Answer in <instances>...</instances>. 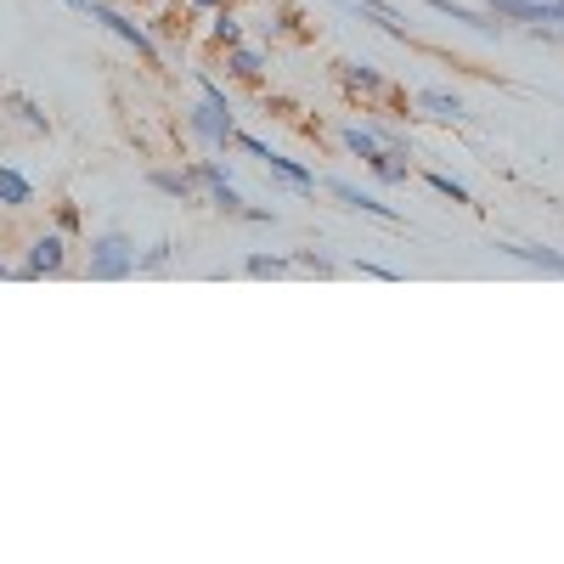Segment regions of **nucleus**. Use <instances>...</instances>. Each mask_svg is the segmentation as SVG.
<instances>
[{"label":"nucleus","instance_id":"obj_6","mask_svg":"<svg viewBox=\"0 0 564 564\" xmlns=\"http://www.w3.org/2000/svg\"><path fill=\"white\" fill-rule=\"evenodd\" d=\"M63 260H68L63 231H40L34 249H29V260L18 265V276H45V271H63Z\"/></svg>","mask_w":564,"mask_h":564},{"label":"nucleus","instance_id":"obj_9","mask_svg":"<svg viewBox=\"0 0 564 564\" xmlns=\"http://www.w3.org/2000/svg\"><path fill=\"white\" fill-rule=\"evenodd\" d=\"M417 108L430 113V119H441V124H463L468 119L463 97H452V90H417Z\"/></svg>","mask_w":564,"mask_h":564},{"label":"nucleus","instance_id":"obj_13","mask_svg":"<svg viewBox=\"0 0 564 564\" xmlns=\"http://www.w3.org/2000/svg\"><path fill=\"white\" fill-rule=\"evenodd\" d=\"M7 108H12V113H18L34 135H52V119H45V108H40L34 97H23V90H7Z\"/></svg>","mask_w":564,"mask_h":564},{"label":"nucleus","instance_id":"obj_23","mask_svg":"<svg viewBox=\"0 0 564 564\" xmlns=\"http://www.w3.org/2000/svg\"><path fill=\"white\" fill-rule=\"evenodd\" d=\"M350 271H356V276H379V282H395V271H390V265H379V260H350Z\"/></svg>","mask_w":564,"mask_h":564},{"label":"nucleus","instance_id":"obj_21","mask_svg":"<svg viewBox=\"0 0 564 564\" xmlns=\"http://www.w3.org/2000/svg\"><path fill=\"white\" fill-rule=\"evenodd\" d=\"M170 254H175V243H170V238H159L148 254L135 260V271H164V265H170Z\"/></svg>","mask_w":564,"mask_h":564},{"label":"nucleus","instance_id":"obj_20","mask_svg":"<svg viewBox=\"0 0 564 564\" xmlns=\"http://www.w3.org/2000/svg\"><path fill=\"white\" fill-rule=\"evenodd\" d=\"M289 265H294V271H311V276H334V271H339L334 260H327V254H316V249H305V254H294Z\"/></svg>","mask_w":564,"mask_h":564},{"label":"nucleus","instance_id":"obj_11","mask_svg":"<svg viewBox=\"0 0 564 564\" xmlns=\"http://www.w3.org/2000/svg\"><path fill=\"white\" fill-rule=\"evenodd\" d=\"M29 204H34V186H29V175H18V170L0 164V209H29Z\"/></svg>","mask_w":564,"mask_h":564},{"label":"nucleus","instance_id":"obj_15","mask_svg":"<svg viewBox=\"0 0 564 564\" xmlns=\"http://www.w3.org/2000/svg\"><path fill=\"white\" fill-rule=\"evenodd\" d=\"M226 68L238 74V79H260L265 74V52H254V45L238 40V45H231V57H226Z\"/></svg>","mask_w":564,"mask_h":564},{"label":"nucleus","instance_id":"obj_26","mask_svg":"<svg viewBox=\"0 0 564 564\" xmlns=\"http://www.w3.org/2000/svg\"><path fill=\"white\" fill-rule=\"evenodd\" d=\"M356 7H361V12H390L384 0H356Z\"/></svg>","mask_w":564,"mask_h":564},{"label":"nucleus","instance_id":"obj_10","mask_svg":"<svg viewBox=\"0 0 564 564\" xmlns=\"http://www.w3.org/2000/svg\"><path fill=\"white\" fill-rule=\"evenodd\" d=\"M148 186H153V193H164V198H181V204L198 193L193 170H148Z\"/></svg>","mask_w":564,"mask_h":564},{"label":"nucleus","instance_id":"obj_18","mask_svg":"<svg viewBox=\"0 0 564 564\" xmlns=\"http://www.w3.org/2000/svg\"><path fill=\"white\" fill-rule=\"evenodd\" d=\"M345 148H350V153H356V159L367 164L372 153H379V148H384V141H379V135H372V130H361V124H350V130H345Z\"/></svg>","mask_w":564,"mask_h":564},{"label":"nucleus","instance_id":"obj_25","mask_svg":"<svg viewBox=\"0 0 564 564\" xmlns=\"http://www.w3.org/2000/svg\"><path fill=\"white\" fill-rule=\"evenodd\" d=\"M186 7H198V12H215V7H226V0H186Z\"/></svg>","mask_w":564,"mask_h":564},{"label":"nucleus","instance_id":"obj_14","mask_svg":"<svg viewBox=\"0 0 564 564\" xmlns=\"http://www.w3.org/2000/svg\"><path fill=\"white\" fill-rule=\"evenodd\" d=\"M339 79H345L350 90H390V79H384L379 68H372V63H356V57L339 63Z\"/></svg>","mask_w":564,"mask_h":564},{"label":"nucleus","instance_id":"obj_28","mask_svg":"<svg viewBox=\"0 0 564 564\" xmlns=\"http://www.w3.org/2000/svg\"><path fill=\"white\" fill-rule=\"evenodd\" d=\"M0 276H18V271H12V265H7V260H0Z\"/></svg>","mask_w":564,"mask_h":564},{"label":"nucleus","instance_id":"obj_3","mask_svg":"<svg viewBox=\"0 0 564 564\" xmlns=\"http://www.w3.org/2000/svg\"><path fill=\"white\" fill-rule=\"evenodd\" d=\"M491 18L531 23L536 34H564V0H486Z\"/></svg>","mask_w":564,"mask_h":564},{"label":"nucleus","instance_id":"obj_4","mask_svg":"<svg viewBox=\"0 0 564 564\" xmlns=\"http://www.w3.org/2000/svg\"><path fill=\"white\" fill-rule=\"evenodd\" d=\"M85 18H97V23H102V29H113V34H119L124 45H135V52L148 57V63H159V45H153V34L141 29V23H130L124 12H113L108 0H90V12H85Z\"/></svg>","mask_w":564,"mask_h":564},{"label":"nucleus","instance_id":"obj_27","mask_svg":"<svg viewBox=\"0 0 564 564\" xmlns=\"http://www.w3.org/2000/svg\"><path fill=\"white\" fill-rule=\"evenodd\" d=\"M63 7H74V12H90V0H63Z\"/></svg>","mask_w":564,"mask_h":564},{"label":"nucleus","instance_id":"obj_1","mask_svg":"<svg viewBox=\"0 0 564 564\" xmlns=\"http://www.w3.org/2000/svg\"><path fill=\"white\" fill-rule=\"evenodd\" d=\"M204 85V102L198 108H186V130H193L204 148L226 153V148H238V124H231V102H226V90L215 79H198Z\"/></svg>","mask_w":564,"mask_h":564},{"label":"nucleus","instance_id":"obj_17","mask_svg":"<svg viewBox=\"0 0 564 564\" xmlns=\"http://www.w3.org/2000/svg\"><path fill=\"white\" fill-rule=\"evenodd\" d=\"M209 34H215L220 45H238V40H243V23H238V12H231V7H215V18H209Z\"/></svg>","mask_w":564,"mask_h":564},{"label":"nucleus","instance_id":"obj_24","mask_svg":"<svg viewBox=\"0 0 564 564\" xmlns=\"http://www.w3.org/2000/svg\"><path fill=\"white\" fill-rule=\"evenodd\" d=\"M57 226H63V231H74V226H79V209H74V204H63V209H57Z\"/></svg>","mask_w":564,"mask_h":564},{"label":"nucleus","instance_id":"obj_5","mask_svg":"<svg viewBox=\"0 0 564 564\" xmlns=\"http://www.w3.org/2000/svg\"><path fill=\"white\" fill-rule=\"evenodd\" d=\"M193 181H198L204 193H209V204H215L220 215H243V198H238V186L226 181V170H220L215 159H198V164H193Z\"/></svg>","mask_w":564,"mask_h":564},{"label":"nucleus","instance_id":"obj_22","mask_svg":"<svg viewBox=\"0 0 564 564\" xmlns=\"http://www.w3.org/2000/svg\"><path fill=\"white\" fill-rule=\"evenodd\" d=\"M430 186H435L441 198H452V204H468V186H463V181H452V175H430Z\"/></svg>","mask_w":564,"mask_h":564},{"label":"nucleus","instance_id":"obj_12","mask_svg":"<svg viewBox=\"0 0 564 564\" xmlns=\"http://www.w3.org/2000/svg\"><path fill=\"white\" fill-rule=\"evenodd\" d=\"M423 7H435V12H446L452 23H475L480 34H497L502 23L491 18V12H475V7H457V0H423Z\"/></svg>","mask_w":564,"mask_h":564},{"label":"nucleus","instance_id":"obj_19","mask_svg":"<svg viewBox=\"0 0 564 564\" xmlns=\"http://www.w3.org/2000/svg\"><path fill=\"white\" fill-rule=\"evenodd\" d=\"M243 271H249V276H282V271H294V265L282 260V254H249Z\"/></svg>","mask_w":564,"mask_h":564},{"label":"nucleus","instance_id":"obj_8","mask_svg":"<svg viewBox=\"0 0 564 564\" xmlns=\"http://www.w3.org/2000/svg\"><path fill=\"white\" fill-rule=\"evenodd\" d=\"M497 254H513V260H525V265H542V271L564 276V254H558V249H542V243H513V238H502Z\"/></svg>","mask_w":564,"mask_h":564},{"label":"nucleus","instance_id":"obj_2","mask_svg":"<svg viewBox=\"0 0 564 564\" xmlns=\"http://www.w3.org/2000/svg\"><path fill=\"white\" fill-rule=\"evenodd\" d=\"M135 243L124 238V231H102V238H90V276L97 282H124L135 276Z\"/></svg>","mask_w":564,"mask_h":564},{"label":"nucleus","instance_id":"obj_16","mask_svg":"<svg viewBox=\"0 0 564 564\" xmlns=\"http://www.w3.org/2000/svg\"><path fill=\"white\" fill-rule=\"evenodd\" d=\"M265 170H271V175H282V181H294V186H305V193H316V175H311L305 164H294V159L265 153Z\"/></svg>","mask_w":564,"mask_h":564},{"label":"nucleus","instance_id":"obj_7","mask_svg":"<svg viewBox=\"0 0 564 564\" xmlns=\"http://www.w3.org/2000/svg\"><path fill=\"white\" fill-rule=\"evenodd\" d=\"M327 193H334V198H339L345 209H361V215H372V220H390V226L401 220V215H395L390 204H379V198H372V193H361V186H350V181H339V175L327 181Z\"/></svg>","mask_w":564,"mask_h":564}]
</instances>
